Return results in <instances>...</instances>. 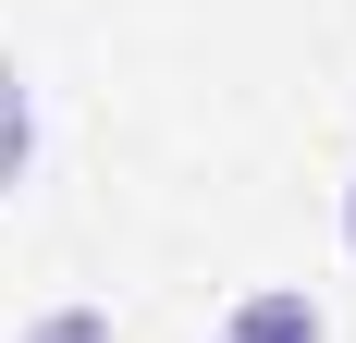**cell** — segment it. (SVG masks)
Returning <instances> with one entry per match:
<instances>
[{"label": "cell", "instance_id": "1", "mask_svg": "<svg viewBox=\"0 0 356 343\" xmlns=\"http://www.w3.org/2000/svg\"><path fill=\"white\" fill-rule=\"evenodd\" d=\"M221 343H332V319H320V294H307V282H258V294H234Z\"/></svg>", "mask_w": 356, "mask_h": 343}, {"label": "cell", "instance_id": "2", "mask_svg": "<svg viewBox=\"0 0 356 343\" xmlns=\"http://www.w3.org/2000/svg\"><path fill=\"white\" fill-rule=\"evenodd\" d=\"M25 172H37V86H25V62L0 49V196H13Z\"/></svg>", "mask_w": 356, "mask_h": 343}, {"label": "cell", "instance_id": "3", "mask_svg": "<svg viewBox=\"0 0 356 343\" xmlns=\"http://www.w3.org/2000/svg\"><path fill=\"white\" fill-rule=\"evenodd\" d=\"M13 343H123V331H111V307H86V294H62V307H37V319H25Z\"/></svg>", "mask_w": 356, "mask_h": 343}, {"label": "cell", "instance_id": "4", "mask_svg": "<svg viewBox=\"0 0 356 343\" xmlns=\"http://www.w3.org/2000/svg\"><path fill=\"white\" fill-rule=\"evenodd\" d=\"M344 258H356V184H344Z\"/></svg>", "mask_w": 356, "mask_h": 343}]
</instances>
